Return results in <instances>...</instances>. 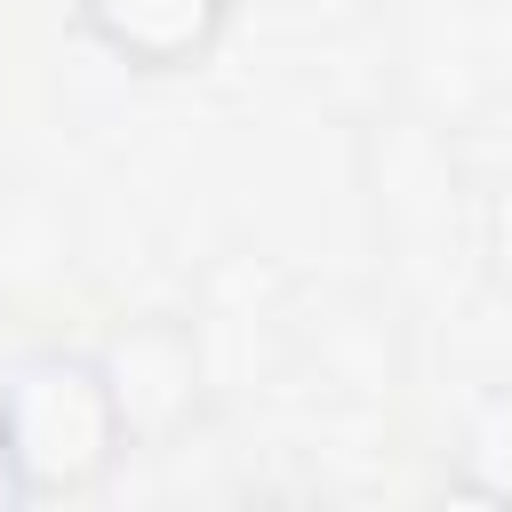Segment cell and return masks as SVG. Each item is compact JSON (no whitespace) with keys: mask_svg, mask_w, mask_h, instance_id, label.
<instances>
[{"mask_svg":"<svg viewBox=\"0 0 512 512\" xmlns=\"http://www.w3.org/2000/svg\"><path fill=\"white\" fill-rule=\"evenodd\" d=\"M0 432L32 504H88L136 456L96 344H40L0 376Z\"/></svg>","mask_w":512,"mask_h":512,"instance_id":"obj_1","label":"cell"},{"mask_svg":"<svg viewBox=\"0 0 512 512\" xmlns=\"http://www.w3.org/2000/svg\"><path fill=\"white\" fill-rule=\"evenodd\" d=\"M360 192L392 248H440V240L472 248V176L432 120H416V112L368 120L360 128Z\"/></svg>","mask_w":512,"mask_h":512,"instance_id":"obj_2","label":"cell"},{"mask_svg":"<svg viewBox=\"0 0 512 512\" xmlns=\"http://www.w3.org/2000/svg\"><path fill=\"white\" fill-rule=\"evenodd\" d=\"M104 376H112V400L128 416V448L136 456H160V448H184L208 416V344H200V320L192 312H128L104 328Z\"/></svg>","mask_w":512,"mask_h":512,"instance_id":"obj_3","label":"cell"},{"mask_svg":"<svg viewBox=\"0 0 512 512\" xmlns=\"http://www.w3.org/2000/svg\"><path fill=\"white\" fill-rule=\"evenodd\" d=\"M232 16H240V0H72L80 40L104 48L120 72H144V80L200 72L224 48Z\"/></svg>","mask_w":512,"mask_h":512,"instance_id":"obj_4","label":"cell"},{"mask_svg":"<svg viewBox=\"0 0 512 512\" xmlns=\"http://www.w3.org/2000/svg\"><path fill=\"white\" fill-rule=\"evenodd\" d=\"M448 496L512 512V376L504 384H480L464 400L456 440H448Z\"/></svg>","mask_w":512,"mask_h":512,"instance_id":"obj_5","label":"cell"},{"mask_svg":"<svg viewBox=\"0 0 512 512\" xmlns=\"http://www.w3.org/2000/svg\"><path fill=\"white\" fill-rule=\"evenodd\" d=\"M472 264L496 296H512V168L472 176Z\"/></svg>","mask_w":512,"mask_h":512,"instance_id":"obj_6","label":"cell"},{"mask_svg":"<svg viewBox=\"0 0 512 512\" xmlns=\"http://www.w3.org/2000/svg\"><path fill=\"white\" fill-rule=\"evenodd\" d=\"M24 504H32V488H24L16 448H8V432H0V512H24Z\"/></svg>","mask_w":512,"mask_h":512,"instance_id":"obj_7","label":"cell"}]
</instances>
